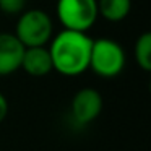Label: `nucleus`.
Wrapping results in <instances>:
<instances>
[{"instance_id":"nucleus-1","label":"nucleus","mask_w":151,"mask_h":151,"mask_svg":"<svg viewBox=\"0 0 151 151\" xmlns=\"http://www.w3.org/2000/svg\"><path fill=\"white\" fill-rule=\"evenodd\" d=\"M93 39L83 31L62 29L49 42L52 67L63 76H76L89 68Z\"/></svg>"},{"instance_id":"nucleus-2","label":"nucleus","mask_w":151,"mask_h":151,"mask_svg":"<svg viewBox=\"0 0 151 151\" xmlns=\"http://www.w3.org/2000/svg\"><path fill=\"white\" fill-rule=\"evenodd\" d=\"M89 68L101 78H115L125 68V52L117 41L111 37L93 39Z\"/></svg>"},{"instance_id":"nucleus-3","label":"nucleus","mask_w":151,"mask_h":151,"mask_svg":"<svg viewBox=\"0 0 151 151\" xmlns=\"http://www.w3.org/2000/svg\"><path fill=\"white\" fill-rule=\"evenodd\" d=\"M52 18L41 8L21 12L15 26V36L24 47L47 46L52 39Z\"/></svg>"},{"instance_id":"nucleus-4","label":"nucleus","mask_w":151,"mask_h":151,"mask_svg":"<svg viewBox=\"0 0 151 151\" xmlns=\"http://www.w3.org/2000/svg\"><path fill=\"white\" fill-rule=\"evenodd\" d=\"M57 18L63 29L86 33L98 20V0H59Z\"/></svg>"},{"instance_id":"nucleus-5","label":"nucleus","mask_w":151,"mask_h":151,"mask_svg":"<svg viewBox=\"0 0 151 151\" xmlns=\"http://www.w3.org/2000/svg\"><path fill=\"white\" fill-rule=\"evenodd\" d=\"M72 117L76 125H88L99 117L102 111V96L94 88H81L72 98Z\"/></svg>"},{"instance_id":"nucleus-6","label":"nucleus","mask_w":151,"mask_h":151,"mask_svg":"<svg viewBox=\"0 0 151 151\" xmlns=\"http://www.w3.org/2000/svg\"><path fill=\"white\" fill-rule=\"evenodd\" d=\"M24 46L13 33H0V76L20 70Z\"/></svg>"},{"instance_id":"nucleus-7","label":"nucleus","mask_w":151,"mask_h":151,"mask_svg":"<svg viewBox=\"0 0 151 151\" xmlns=\"http://www.w3.org/2000/svg\"><path fill=\"white\" fill-rule=\"evenodd\" d=\"M28 75L34 78L49 75L54 70L52 60L47 46H37V47H24L23 59H21V67Z\"/></svg>"},{"instance_id":"nucleus-8","label":"nucleus","mask_w":151,"mask_h":151,"mask_svg":"<svg viewBox=\"0 0 151 151\" xmlns=\"http://www.w3.org/2000/svg\"><path fill=\"white\" fill-rule=\"evenodd\" d=\"M132 10V0H98V15L111 23L125 20Z\"/></svg>"},{"instance_id":"nucleus-9","label":"nucleus","mask_w":151,"mask_h":151,"mask_svg":"<svg viewBox=\"0 0 151 151\" xmlns=\"http://www.w3.org/2000/svg\"><path fill=\"white\" fill-rule=\"evenodd\" d=\"M133 54L138 67L145 72H151V33H143L137 37Z\"/></svg>"},{"instance_id":"nucleus-10","label":"nucleus","mask_w":151,"mask_h":151,"mask_svg":"<svg viewBox=\"0 0 151 151\" xmlns=\"http://www.w3.org/2000/svg\"><path fill=\"white\" fill-rule=\"evenodd\" d=\"M24 7L26 0H0V12L5 15H20Z\"/></svg>"},{"instance_id":"nucleus-11","label":"nucleus","mask_w":151,"mask_h":151,"mask_svg":"<svg viewBox=\"0 0 151 151\" xmlns=\"http://www.w3.org/2000/svg\"><path fill=\"white\" fill-rule=\"evenodd\" d=\"M8 115V99L5 98V94L0 91V124L5 120V117Z\"/></svg>"}]
</instances>
